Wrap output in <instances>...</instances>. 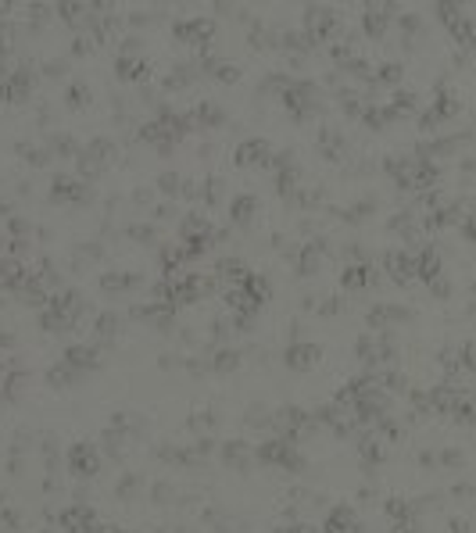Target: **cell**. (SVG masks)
<instances>
[{
    "label": "cell",
    "instance_id": "cell-1",
    "mask_svg": "<svg viewBox=\"0 0 476 533\" xmlns=\"http://www.w3.org/2000/svg\"><path fill=\"white\" fill-rule=\"evenodd\" d=\"M287 358H290V365H294V368H308V365H311V358H319V351H315V347H294Z\"/></svg>",
    "mask_w": 476,
    "mask_h": 533
},
{
    "label": "cell",
    "instance_id": "cell-2",
    "mask_svg": "<svg viewBox=\"0 0 476 533\" xmlns=\"http://www.w3.org/2000/svg\"><path fill=\"white\" fill-rule=\"evenodd\" d=\"M236 365V354H229V351H222L219 358H215V368H222V372H226V368H233Z\"/></svg>",
    "mask_w": 476,
    "mask_h": 533
}]
</instances>
